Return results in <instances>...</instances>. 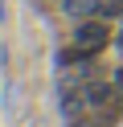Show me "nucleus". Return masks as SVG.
<instances>
[{
  "label": "nucleus",
  "mask_w": 123,
  "mask_h": 127,
  "mask_svg": "<svg viewBox=\"0 0 123 127\" xmlns=\"http://www.w3.org/2000/svg\"><path fill=\"white\" fill-rule=\"evenodd\" d=\"M4 62H8V58H4V49H0V66H4Z\"/></svg>",
  "instance_id": "5"
},
{
  "label": "nucleus",
  "mask_w": 123,
  "mask_h": 127,
  "mask_svg": "<svg viewBox=\"0 0 123 127\" xmlns=\"http://www.w3.org/2000/svg\"><path fill=\"white\" fill-rule=\"evenodd\" d=\"M103 17H111V21H123V0H103Z\"/></svg>",
  "instance_id": "3"
},
{
  "label": "nucleus",
  "mask_w": 123,
  "mask_h": 127,
  "mask_svg": "<svg viewBox=\"0 0 123 127\" xmlns=\"http://www.w3.org/2000/svg\"><path fill=\"white\" fill-rule=\"evenodd\" d=\"M111 41H115L111 17H86V21H74V45H78V49H86V53H103Z\"/></svg>",
  "instance_id": "1"
},
{
  "label": "nucleus",
  "mask_w": 123,
  "mask_h": 127,
  "mask_svg": "<svg viewBox=\"0 0 123 127\" xmlns=\"http://www.w3.org/2000/svg\"><path fill=\"white\" fill-rule=\"evenodd\" d=\"M111 78H115V86H119V90H123V66H119V70H115V74H111Z\"/></svg>",
  "instance_id": "4"
},
{
  "label": "nucleus",
  "mask_w": 123,
  "mask_h": 127,
  "mask_svg": "<svg viewBox=\"0 0 123 127\" xmlns=\"http://www.w3.org/2000/svg\"><path fill=\"white\" fill-rule=\"evenodd\" d=\"M57 8L70 21H86V17H103V0H57Z\"/></svg>",
  "instance_id": "2"
}]
</instances>
